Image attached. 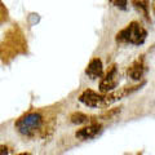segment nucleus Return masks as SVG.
Instances as JSON below:
<instances>
[{
    "instance_id": "11",
    "label": "nucleus",
    "mask_w": 155,
    "mask_h": 155,
    "mask_svg": "<svg viewBox=\"0 0 155 155\" xmlns=\"http://www.w3.org/2000/svg\"><path fill=\"white\" fill-rule=\"evenodd\" d=\"M12 151V149L7 146V145H0V155H9V153Z\"/></svg>"
},
{
    "instance_id": "7",
    "label": "nucleus",
    "mask_w": 155,
    "mask_h": 155,
    "mask_svg": "<svg viewBox=\"0 0 155 155\" xmlns=\"http://www.w3.org/2000/svg\"><path fill=\"white\" fill-rule=\"evenodd\" d=\"M85 74L92 80H97V79H100V78H102L104 65H102L101 58H98V57L92 58V60L89 61L88 66H87V69H85Z\"/></svg>"
},
{
    "instance_id": "4",
    "label": "nucleus",
    "mask_w": 155,
    "mask_h": 155,
    "mask_svg": "<svg viewBox=\"0 0 155 155\" xmlns=\"http://www.w3.org/2000/svg\"><path fill=\"white\" fill-rule=\"evenodd\" d=\"M101 130H102V125L98 124V123H91L88 125H85V127L78 129L75 132V137L78 140H80V141H87V140H92L97 137Z\"/></svg>"
},
{
    "instance_id": "2",
    "label": "nucleus",
    "mask_w": 155,
    "mask_h": 155,
    "mask_svg": "<svg viewBox=\"0 0 155 155\" xmlns=\"http://www.w3.org/2000/svg\"><path fill=\"white\" fill-rule=\"evenodd\" d=\"M43 125V115L36 111H31L25 115H22L21 118H18L14 123V128L17 129L18 133L22 136H34L36 132L41 129Z\"/></svg>"
},
{
    "instance_id": "5",
    "label": "nucleus",
    "mask_w": 155,
    "mask_h": 155,
    "mask_svg": "<svg viewBox=\"0 0 155 155\" xmlns=\"http://www.w3.org/2000/svg\"><path fill=\"white\" fill-rule=\"evenodd\" d=\"M101 93L94 92L92 89H85L84 92H81V94L79 96V102L83 105L88 106V107H100L101 109Z\"/></svg>"
},
{
    "instance_id": "9",
    "label": "nucleus",
    "mask_w": 155,
    "mask_h": 155,
    "mask_svg": "<svg viewBox=\"0 0 155 155\" xmlns=\"http://www.w3.org/2000/svg\"><path fill=\"white\" fill-rule=\"evenodd\" d=\"M133 4H134V7L137 9H141V11L145 13V16H147V5H146V3L145 2H133Z\"/></svg>"
},
{
    "instance_id": "12",
    "label": "nucleus",
    "mask_w": 155,
    "mask_h": 155,
    "mask_svg": "<svg viewBox=\"0 0 155 155\" xmlns=\"http://www.w3.org/2000/svg\"><path fill=\"white\" fill-rule=\"evenodd\" d=\"M17 155H31L30 153H19V154H17Z\"/></svg>"
},
{
    "instance_id": "6",
    "label": "nucleus",
    "mask_w": 155,
    "mask_h": 155,
    "mask_svg": "<svg viewBox=\"0 0 155 155\" xmlns=\"http://www.w3.org/2000/svg\"><path fill=\"white\" fill-rule=\"evenodd\" d=\"M146 65H145V60L143 56H141L138 60H136L132 65L129 66V69L127 71L128 76L132 79L133 81H140L143 78L145 72H146Z\"/></svg>"
},
{
    "instance_id": "3",
    "label": "nucleus",
    "mask_w": 155,
    "mask_h": 155,
    "mask_svg": "<svg viewBox=\"0 0 155 155\" xmlns=\"http://www.w3.org/2000/svg\"><path fill=\"white\" fill-rule=\"evenodd\" d=\"M119 84V71L116 65H111L109 70L106 71V74L102 75L100 80V93H110L116 89V87Z\"/></svg>"
},
{
    "instance_id": "10",
    "label": "nucleus",
    "mask_w": 155,
    "mask_h": 155,
    "mask_svg": "<svg viewBox=\"0 0 155 155\" xmlns=\"http://www.w3.org/2000/svg\"><path fill=\"white\" fill-rule=\"evenodd\" d=\"M110 3L113 4L114 7L120 8V9H123V11H125V9H127V4H128V2H116V0H111Z\"/></svg>"
},
{
    "instance_id": "8",
    "label": "nucleus",
    "mask_w": 155,
    "mask_h": 155,
    "mask_svg": "<svg viewBox=\"0 0 155 155\" xmlns=\"http://www.w3.org/2000/svg\"><path fill=\"white\" fill-rule=\"evenodd\" d=\"M70 122L72 124H84L89 122V116L80 113V111H76V113H72L70 115Z\"/></svg>"
},
{
    "instance_id": "1",
    "label": "nucleus",
    "mask_w": 155,
    "mask_h": 155,
    "mask_svg": "<svg viewBox=\"0 0 155 155\" xmlns=\"http://www.w3.org/2000/svg\"><path fill=\"white\" fill-rule=\"evenodd\" d=\"M147 38V31L141 23L132 21L124 28H122L115 36L116 43L130 45H142Z\"/></svg>"
}]
</instances>
